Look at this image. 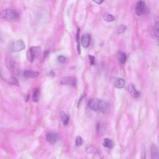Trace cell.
Here are the masks:
<instances>
[{
  "label": "cell",
  "mask_w": 159,
  "mask_h": 159,
  "mask_svg": "<svg viewBox=\"0 0 159 159\" xmlns=\"http://www.w3.org/2000/svg\"><path fill=\"white\" fill-rule=\"evenodd\" d=\"M46 138L48 142L52 144L56 142L58 136L57 134L54 132H49L46 133Z\"/></svg>",
  "instance_id": "obj_11"
},
{
  "label": "cell",
  "mask_w": 159,
  "mask_h": 159,
  "mask_svg": "<svg viewBox=\"0 0 159 159\" xmlns=\"http://www.w3.org/2000/svg\"><path fill=\"white\" fill-rule=\"evenodd\" d=\"M111 81L113 83L114 86L117 88H122L125 86V80L122 78H113L111 79Z\"/></svg>",
  "instance_id": "obj_10"
},
{
  "label": "cell",
  "mask_w": 159,
  "mask_h": 159,
  "mask_svg": "<svg viewBox=\"0 0 159 159\" xmlns=\"http://www.w3.org/2000/svg\"><path fill=\"white\" fill-rule=\"evenodd\" d=\"M58 59L60 63L64 64L65 63L66 61V58L63 56L62 55H60L58 57Z\"/></svg>",
  "instance_id": "obj_25"
},
{
  "label": "cell",
  "mask_w": 159,
  "mask_h": 159,
  "mask_svg": "<svg viewBox=\"0 0 159 159\" xmlns=\"http://www.w3.org/2000/svg\"><path fill=\"white\" fill-rule=\"evenodd\" d=\"M80 29H78L76 34V42L77 43H78L79 42L80 38Z\"/></svg>",
  "instance_id": "obj_27"
},
{
  "label": "cell",
  "mask_w": 159,
  "mask_h": 159,
  "mask_svg": "<svg viewBox=\"0 0 159 159\" xmlns=\"http://www.w3.org/2000/svg\"><path fill=\"white\" fill-rule=\"evenodd\" d=\"M93 1L96 3L100 4L103 2L104 0H93Z\"/></svg>",
  "instance_id": "obj_30"
},
{
  "label": "cell",
  "mask_w": 159,
  "mask_h": 159,
  "mask_svg": "<svg viewBox=\"0 0 159 159\" xmlns=\"http://www.w3.org/2000/svg\"><path fill=\"white\" fill-rule=\"evenodd\" d=\"M151 156L152 159H159V154L158 149L155 145L152 146L151 150Z\"/></svg>",
  "instance_id": "obj_15"
},
{
  "label": "cell",
  "mask_w": 159,
  "mask_h": 159,
  "mask_svg": "<svg viewBox=\"0 0 159 159\" xmlns=\"http://www.w3.org/2000/svg\"><path fill=\"white\" fill-rule=\"evenodd\" d=\"M91 39V36L89 34H84L81 39V43L83 46L85 48H88L90 43Z\"/></svg>",
  "instance_id": "obj_12"
},
{
  "label": "cell",
  "mask_w": 159,
  "mask_h": 159,
  "mask_svg": "<svg viewBox=\"0 0 159 159\" xmlns=\"http://www.w3.org/2000/svg\"><path fill=\"white\" fill-rule=\"evenodd\" d=\"M11 79V81L9 82L10 84L17 86H19L18 81L15 77L12 76Z\"/></svg>",
  "instance_id": "obj_21"
},
{
  "label": "cell",
  "mask_w": 159,
  "mask_h": 159,
  "mask_svg": "<svg viewBox=\"0 0 159 159\" xmlns=\"http://www.w3.org/2000/svg\"><path fill=\"white\" fill-rule=\"evenodd\" d=\"M55 75V73H54L53 71H52L50 73V76L52 78H53L54 76Z\"/></svg>",
  "instance_id": "obj_33"
},
{
  "label": "cell",
  "mask_w": 159,
  "mask_h": 159,
  "mask_svg": "<svg viewBox=\"0 0 159 159\" xmlns=\"http://www.w3.org/2000/svg\"><path fill=\"white\" fill-rule=\"evenodd\" d=\"M30 97V95L29 94L26 95L25 98V101L26 102H27L29 101Z\"/></svg>",
  "instance_id": "obj_32"
},
{
  "label": "cell",
  "mask_w": 159,
  "mask_h": 159,
  "mask_svg": "<svg viewBox=\"0 0 159 159\" xmlns=\"http://www.w3.org/2000/svg\"><path fill=\"white\" fill-rule=\"evenodd\" d=\"M103 18L105 21L107 22H112L114 21L115 19L114 16L108 13L105 14L103 16Z\"/></svg>",
  "instance_id": "obj_19"
},
{
  "label": "cell",
  "mask_w": 159,
  "mask_h": 159,
  "mask_svg": "<svg viewBox=\"0 0 159 159\" xmlns=\"http://www.w3.org/2000/svg\"><path fill=\"white\" fill-rule=\"evenodd\" d=\"M128 91L129 94L134 98H137L140 96V92L137 90L135 86L133 84L128 85Z\"/></svg>",
  "instance_id": "obj_9"
},
{
  "label": "cell",
  "mask_w": 159,
  "mask_h": 159,
  "mask_svg": "<svg viewBox=\"0 0 159 159\" xmlns=\"http://www.w3.org/2000/svg\"><path fill=\"white\" fill-rule=\"evenodd\" d=\"M110 103L107 101L100 100L99 105V111L104 114L108 113L110 110Z\"/></svg>",
  "instance_id": "obj_6"
},
{
  "label": "cell",
  "mask_w": 159,
  "mask_h": 159,
  "mask_svg": "<svg viewBox=\"0 0 159 159\" xmlns=\"http://www.w3.org/2000/svg\"><path fill=\"white\" fill-rule=\"evenodd\" d=\"M156 30L158 33L159 34V17L156 15H154Z\"/></svg>",
  "instance_id": "obj_20"
},
{
  "label": "cell",
  "mask_w": 159,
  "mask_h": 159,
  "mask_svg": "<svg viewBox=\"0 0 159 159\" xmlns=\"http://www.w3.org/2000/svg\"><path fill=\"white\" fill-rule=\"evenodd\" d=\"M40 95L39 88H37L34 89L32 95V100L34 102H38L39 101Z\"/></svg>",
  "instance_id": "obj_16"
},
{
  "label": "cell",
  "mask_w": 159,
  "mask_h": 159,
  "mask_svg": "<svg viewBox=\"0 0 159 159\" xmlns=\"http://www.w3.org/2000/svg\"><path fill=\"white\" fill-rule=\"evenodd\" d=\"M83 140L82 137L80 136H78L75 140V145L77 147H80L82 144Z\"/></svg>",
  "instance_id": "obj_24"
},
{
  "label": "cell",
  "mask_w": 159,
  "mask_h": 159,
  "mask_svg": "<svg viewBox=\"0 0 159 159\" xmlns=\"http://www.w3.org/2000/svg\"><path fill=\"white\" fill-rule=\"evenodd\" d=\"M97 130V132L99 133H102L104 132V127L102 124L99 123L97 124L96 127Z\"/></svg>",
  "instance_id": "obj_22"
},
{
  "label": "cell",
  "mask_w": 159,
  "mask_h": 159,
  "mask_svg": "<svg viewBox=\"0 0 159 159\" xmlns=\"http://www.w3.org/2000/svg\"><path fill=\"white\" fill-rule=\"evenodd\" d=\"M60 84L62 85L69 84L75 87L77 84V80L72 77H64L61 79Z\"/></svg>",
  "instance_id": "obj_4"
},
{
  "label": "cell",
  "mask_w": 159,
  "mask_h": 159,
  "mask_svg": "<svg viewBox=\"0 0 159 159\" xmlns=\"http://www.w3.org/2000/svg\"><path fill=\"white\" fill-rule=\"evenodd\" d=\"M6 63L7 67L10 70L16 74H18L17 65L15 61L10 57H8L7 59Z\"/></svg>",
  "instance_id": "obj_5"
},
{
  "label": "cell",
  "mask_w": 159,
  "mask_h": 159,
  "mask_svg": "<svg viewBox=\"0 0 159 159\" xmlns=\"http://www.w3.org/2000/svg\"><path fill=\"white\" fill-rule=\"evenodd\" d=\"M25 45L23 41L20 39L11 43L10 46V51L13 52L21 51L25 49Z\"/></svg>",
  "instance_id": "obj_2"
},
{
  "label": "cell",
  "mask_w": 159,
  "mask_h": 159,
  "mask_svg": "<svg viewBox=\"0 0 159 159\" xmlns=\"http://www.w3.org/2000/svg\"><path fill=\"white\" fill-rule=\"evenodd\" d=\"M24 75L26 78H35L39 77L40 73L37 72L26 70L24 71Z\"/></svg>",
  "instance_id": "obj_13"
},
{
  "label": "cell",
  "mask_w": 159,
  "mask_h": 159,
  "mask_svg": "<svg viewBox=\"0 0 159 159\" xmlns=\"http://www.w3.org/2000/svg\"><path fill=\"white\" fill-rule=\"evenodd\" d=\"M78 54H80L81 53V50L80 43L79 42L78 43Z\"/></svg>",
  "instance_id": "obj_31"
},
{
  "label": "cell",
  "mask_w": 159,
  "mask_h": 159,
  "mask_svg": "<svg viewBox=\"0 0 159 159\" xmlns=\"http://www.w3.org/2000/svg\"><path fill=\"white\" fill-rule=\"evenodd\" d=\"M49 53V51L48 50H46L44 52L43 55V59H44L47 57Z\"/></svg>",
  "instance_id": "obj_29"
},
{
  "label": "cell",
  "mask_w": 159,
  "mask_h": 159,
  "mask_svg": "<svg viewBox=\"0 0 159 159\" xmlns=\"http://www.w3.org/2000/svg\"><path fill=\"white\" fill-rule=\"evenodd\" d=\"M1 18L10 22H17L20 18L19 13L15 10L8 9L2 11L0 13Z\"/></svg>",
  "instance_id": "obj_1"
},
{
  "label": "cell",
  "mask_w": 159,
  "mask_h": 159,
  "mask_svg": "<svg viewBox=\"0 0 159 159\" xmlns=\"http://www.w3.org/2000/svg\"><path fill=\"white\" fill-rule=\"evenodd\" d=\"M103 146L108 148L111 149L113 148L114 145V141L108 138H105L103 140Z\"/></svg>",
  "instance_id": "obj_14"
},
{
  "label": "cell",
  "mask_w": 159,
  "mask_h": 159,
  "mask_svg": "<svg viewBox=\"0 0 159 159\" xmlns=\"http://www.w3.org/2000/svg\"><path fill=\"white\" fill-rule=\"evenodd\" d=\"M117 57L121 64H124L125 63L127 60V56L125 53L120 51L117 53Z\"/></svg>",
  "instance_id": "obj_17"
},
{
  "label": "cell",
  "mask_w": 159,
  "mask_h": 159,
  "mask_svg": "<svg viewBox=\"0 0 159 159\" xmlns=\"http://www.w3.org/2000/svg\"><path fill=\"white\" fill-rule=\"evenodd\" d=\"M60 115L62 122L65 126L67 125L69 121V117L63 111H61Z\"/></svg>",
  "instance_id": "obj_18"
},
{
  "label": "cell",
  "mask_w": 159,
  "mask_h": 159,
  "mask_svg": "<svg viewBox=\"0 0 159 159\" xmlns=\"http://www.w3.org/2000/svg\"><path fill=\"white\" fill-rule=\"evenodd\" d=\"M127 29V27L125 25H121L119 27L117 32L119 34H122L125 32Z\"/></svg>",
  "instance_id": "obj_23"
},
{
  "label": "cell",
  "mask_w": 159,
  "mask_h": 159,
  "mask_svg": "<svg viewBox=\"0 0 159 159\" xmlns=\"http://www.w3.org/2000/svg\"><path fill=\"white\" fill-rule=\"evenodd\" d=\"M153 36L154 37L157 43L159 45V36L156 33H154L153 34Z\"/></svg>",
  "instance_id": "obj_28"
},
{
  "label": "cell",
  "mask_w": 159,
  "mask_h": 159,
  "mask_svg": "<svg viewBox=\"0 0 159 159\" xmlns=\"http://www.w3.org/2000/svg\"><path fill=\"white\" fill-rule=\"evenodd\" d=\"M89 58L90 61V63L91 65H93L94 63L95 56H92V55H89Z\"/></svg>",
  "instance_id": "obj_26"
},
{
  "label": "cell",
  "mask_w": 159,
  "mask_h": 159,
  "mask_svg": "<svg viewBox=\"0 0 159 159\" xmlns=\"http://www.w3.org/2000/svg\"><path fill=\"white\" fill-rule=\"evenodd\" d=\"M28 50L34 59L38 58L41 53V49L39 46L32 47Z\"/></svg>",
  "instance_id": "obj_8"
},
{
  "label": "cell",
  "mask_w": 159,
  "mask_h": 159,
  "mask_svg": "<svg viewBox=\"0 0 159 159\" xmlns=\"http://www.w3.org/2000/svg\"><path fill=\"white\" fill-rule=\"evenodd\" d=\"M147 10V6L144 1H140L137 2L135 7V13L137 16H141L146 12Z\"/></svg>",
  "instance_id": "obj_3"
},
{
  "label": "cell",
  "mask_w": 159,
  "mask_h": 159,
  "mask_svg": "<svg viewBox=\"0 0 159 159\" xmlns=\"http://www.w3.org/2000/svg\"><path fill=\"white\" fill-rule=\"evenodd\" d=\"M100 100L97 98H94L90 100L88 103V106L94 111H98Z\"/></svg>",
  "instance_id": "obj_7"
}]
</instances>
